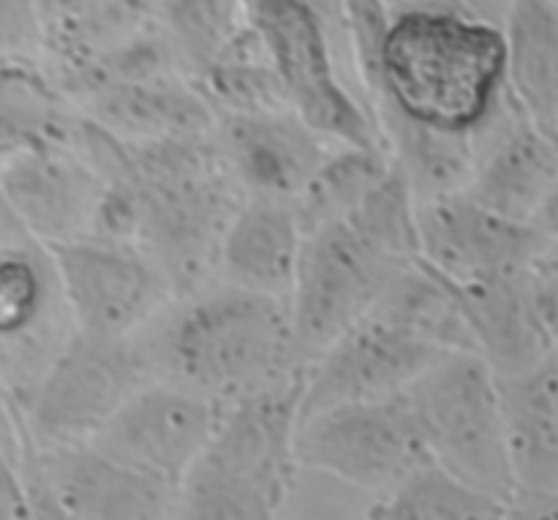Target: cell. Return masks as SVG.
Instances as JSON below:
<instances>
[{
  "mask_svg": "<svg viewBox=\"0 0 558 520\" xmlns=\"http://www.w3.org/2000/svg\"><path fill=\"white\" fill-rule=\"evenodd\" d=\"M36 27H38V22H36V11H33L31 0H3L5 47L31 41Z\"/></svg>",
  "mask_w": 558,
  "mask_h": 520,
  "instance_id": "4dcf8cb0",
  "label": "cell"
},
{
  "mask_svg": "<svg viewBox=\"0 0 558 520\" xmlns=\"http://www.w3.org/2000/svg\"><path fill=\"white\" fill-rule=\"evenodd\" d=\"M294 458L298 467L379 496L434 467L407 392L303 420L294 436Z\"/></svg>",
  "mask_w": 558,
  "mask_h": 520,
  "instance_id": "52a82bcc",
  "label": "cell"
},
{
  "mask_svg": "<svg viewBox=\"0 0 558 520\" xmlns=\"http://www.w3.org/2000/svg\"><path fill=\"white\" fill-rule=\"evenodd\" d=\"M529 289L532 300L537 305V314L543 319L545 330L550 332L554 343L558 347V249L545 245L543 254L529 270Z\"/></svg>",
  "mask_w": 558,
  "mask_h": 520,
  "instance_id": "f1b7e54d",
  "label": "cell"
},
{
  "mask_svg": "<svg viewBox=\"0 0 558 520\" xmlns=\"http://www.w3.org/2000/svg\"><path fill=\"white\" fill-rule=\"evenodd\" d=\"M556 354H558V347H556Z\"/></svg>",
  "mask_w": 558,
  "mask_h": 520,
  "instance_id": "e575fe53",
  "label": "cell"
},
{
  "mask_svg": "<svg viewBox=\"0 0 558 520\" xmlns=\"http://www.w3.org/2000/svg\"><path fill=\"white\" fill-rule=\"evenodd\" d=\"M407 396L436 467L496 499H515L499 376L480 354H447Z\"/></svg>",
  "mask_w": 558,
  "mask_h": 520,
  "instance_id": "8992f818",
  "label": "cell"
},
{
  "mask_svg": "<svg viewBox=\"0 0 558 520\" xmlns=\"http://www.w3.org/2000/svg\"><path fill=\"white\" fill-rule=\"evenodd\" d=\"M545 245L537 223L499 216L466 191L420 202V256L456 287L526 276Z\"/></svg>",
  "mask_w": 558,
  "mask_h": 520,
  "instance_id": "7c38bea8",
  "label": "cell"
},
{
  "mask_svg": "<svg viewBox=\"0 0 558 520\" xmlns=\"http://www.w3.org/2000/svg\"><path fill=\"white\" fill-rule=\"evenodd\" d=\"M223 414L227 407L191 387L169 379L150 382L109 420L90 445L114 461L156 474L180 488L210 447Z\"/></svg>",
  "mask_w": 558,
  "mask_h": 520,
  "instance_id": "8fae6325",
  "label": "cell"
},
{
  "mask_svg": "<svg viewBox=\"0 0 558 520\" xmlns=\"http://www.w3.org/2000/svg\"><path fill=\"white\" fill-rule=\"evenodd\" d=\"M456 287V283H452ZM477 354L499 379L523 374L556 352L529 289V273L505 281L456 287Z\"/></svg>",
  "mask_w": 558,
  "mask_h": 520,
  "instance_id": "ffe728a7",
  "label": "cell"
},
{
  "mask_svg": "<svg viewBox=\"0 0 558 520\" xmlns=\"http://www.w3.org/2000/svg\"><path fill=\"white\" fill-rule=\"evenodd\" d=\"M499 387L518 491H558V354Z\"/></svg>",
  "mask_w": 558,
  "mask_h": 520,
  "instance_id": "44dd1931",
  "label": "cell"
},
{
  "mask_svg": "<svg viewBox=\"0 0 558 520\" xmlns=\"http://www.w3.org/2000/svg\"><path fill=\"white\" fill-rule=\"evenodd\" d=\"M216 142L245 199L289 205L332 153L294 112L218 114Z\"/></svg>",
  "mask_w": 558,
  "mask_h": 520,
  "instance_id": "9a60e30c",
  "label": "cell"
},
{
  "mask_svg": "<svg viewBox=\"0 0 558 520\" xmlns=\"http://www.w3.org/2000/svg\"><path fill=\"white\" fill-rule=\"evenodd\" d=\"M150 349L134 338L74 332L44 374L9 398V412L38 450L90 445L109 420L150 382Z\"/></svg>",
  "mask_w": 558,
  "mask_h": 520,
  "instance_id": "5b68a950",
  "label": "cell"
},
{
  "mask_svg": "<svg viewBox=\"0 0 558 520\" xmlns=\"http://www.w3.org/2000/svg\"><path fill=\"white\" fill-rule=\"evenodd\" d=\"M54 305L65 309L54 259L44 243L25 232L3 213V256H0V336L3 363L9 379L16 368H25V382L9 398H20L52 358L44 354L47 343L54 354L63 347L52 343Z\"/></svg>",
  "mask_w": 558,
  "mask_h": 520,
  "instance_id": "2e32d148",
  "label": "cell"
},
{
  "mask_svg": "<svg viewBox=\"0 0 558 520\" xmlns=\"http://www.w3.org/2000/svg\"><path fill=\"white\" fill-rule=\"evenodd\" d=\"M3 213L44 245L93 238L104 180L74 145L3 153Z\"/></svg>",
  "mask_w": 558,
  "mask_h": 520,
  "instance_id": "5bb4252c",
  "label": "cell"
},
{
  "mask_svg": "<svg viewBox=\"0 0 558 520\" xmlns=\"http://www.w3.org/2000/svg\"><path fill=\"white\" fill-rule=\"evenodd\" d=\"M9 423L14 425L16 431V452L11 456L16 458V467H20L22 477H25L27 491H31V501H33V516L36 520H71L65 516V510L60 507V501L54 499L52 488H49L47 477H44L41 467H38V456H36V445L27 436V431L22 428L20 420L9 412Z\"/></svg>",
  "mask_w": 558,
  "mask_h": 520,
  "instance_id": "83f0119b",
  "label": "cell"
},
{
  "mask_svg": "<svg viewBox=\"0 0 558 520\" xmlns=\"http://www.w3.org/2000/svg\"><path fill=\"white\" fill-rule=\"evenodd\" d=\"M480 22H488L496 25L499 20H510L512 9H515L518 0H461Z\"/></svg>",
  "mask_w": 558,
  "mask_h": 520,
  "instance_id": "1f68e13d",
  "label": "cell"
},
{
  "mask_svg": "<svg viewBox=\"0 0 558 520\" xmlns=\"http://www.w3.org/2000/svg\"><path fill=\"white\" fill-rule=\"evenodd\" d=\"M556 185L558 147L518 112L488 150H477L466 194L499 216L534 223Z\"/></svg>",
  "mask_w": 558,
  "mask_h": 520,
  "instance_id": "d6986e66",
  "label": "cell"
},
{
  "mask_svg": "<svg viewBox=\"0 0 558 520\" xmlns=\"http://www.w3.org/2000/svg\"><path fill=\"white\" fill-rule=\"evenodd\" d=\"M441 358L447 352L368 314L305 368L300 423L349 403L401 396Z\"/></svg>",
  "mask_w": 558,
  "mask_h": 520,
  "instance_id": "4fadbf2b",
  "label": "cell"
},
{
  "mask_svg": "<svg viewBox=\"0 0 558 520\" xmlns=\"http://www.w3.org/2000/svg\"><path fill=\"white\" fill-rule=\"evenodd\" d=\"M505 520H558V491L521 488L507 501Z\"/></svg>",
  "mask_w": 558,
  "mask_h": 520,
  "instance_id": "f546056e",
  "label": "cell"
},
{
  "mask_svg": "<svg viewBox=\"0 0 558 520\" xmlns=\"http://www.w3.org/2000/svg\"><path fill=\"white\" fill-rule=\"evenodd\" d=\"M150 358L169 382L227 409L305 374L289 300L229 283L185 298L158 332Z\"/></svg>",
  "mask_w": 558,
  "mask_h": 520,
  "instance_id": "7a4b0ae2",
  "label": "cell"
},
{
  "mask_svg": "<svg viewBox=\"0 0 558 520\" xmlns=\"http://www.w3.org/2000/svg\"><path fill=\"white\" fill-rule=\"evenodd\" d=\"M140 194V245L163 270L174 298L202 292L245 194L216 136L125 142Z\"/></svg>",
  "mask_w": 558,
  "mask_h": 520,
  "instance_id": "3957f363",
  "label": "cell"
},
{
  "mask_svg": "<svg viewBox=\"0 0 558 520\" xmlns=\"http://www.w3.org/2000/svg\"><path fill=\"white\" fill-rule=\"evenodd\" d=\"M371 316H379L439 352L477 354L461 294L423 256L392 273Z\"/></svg>",
  "mask_w": 558,
  "mask_h": 520,
  "instance_id": "603a6c76",
  "label": "cell"
},
{
  "mask_svg": "<svg viewBox=\"0 0 558 520\" xmlns=\"http://www.w3.org/2000/svg\"><path fill=\"white\" fill-rule=\"evenodd\" d=\"M401 265L407 262L387 256L349 221L330 223L305 238L289 298L294 341L305 368L374 311L381 289Z\"/></svg>",
  "mask_w": 558,
  "mask_h": 520,
  "instance_id": "ba28073f",
  "label": "cell"
},
{
  "mask_svg": "<svg viewBox=\"0 0 558 520\" xmlns=\"http://www.w3.org/2000/svg\"><path fill=\"white\" fill-rule=\"evenodd\" d=\"M550 3H554V5H558V0H550Z\"/></svg>",
  "mask_w": 558,
  "mask_h": 520,
  "instance_id": "836d02e7",
  "label": "cell"
},
{
  "mask_svg": "<svg viewBox=\"0 0 558 520\" xmlns=\"http://www.w3.org/2000/svg\"><path fill=\"white\" fill-rule=\"evenodd\" d=\"M267 60L276 69L289 107L325 140L343 147L387 150L374 118L354 104L332 69L330 49L305 0H243Z\"/></svg>",
  "mask_w": 558,
  "mask_h": 520,
  "instance_id": "9c48e42d",
  "label": "cell"
},
{
  "mask_svg": "<svg viewBox=\"0 0 558 520\" xmlns=\"http://www.w3.org/2000/svg\"><path fill=\"white\" fill-rule=\"evenodd\" d=\"M238 0H167L169 36L196 71L205 74L232 47Z\"/></svg>",
  "mask_w": 558,
  "mask_h": 520,
  "instance_id": "4316f807",
  "label": "cell"
},
{
  "mask_svg": "<svg viewBox=\"0 0 558 520\" xmlns=\"http://www.w3.org/2000/svg\"><path fill=\"white\" fill-rule=\"evenodd\" d=\"M507 76L523 118L558 147V11L518 0L507 20Z\"/></svg>",
  "mask_w": 558,
  "mask_h": 520,
  "instance_id": "cb8c5ba5",
  "label": "cell"
},
{
  "mask_svg": "<svg viewBox=\"0 0 558 520\" xmlns=\"http://www.w3.org/2000/svg\"><path fill=\"white\" fill-rule=\"evenodd\" d=\"M87 118L123 142H156L172 136H207L218 118L196 93L167 80L114 82L85 90Z\"/></svg>",
  "mask_w": 558,
  "mask_h": 520,
  "instance_id": "7402d4cb",
  "label": "cell"
},
{
  "mask_svg": "<svg viewBox=\"0 0 558 520\" xmlns=\"http://www.w3.org/2000/svg\"><path fill=\"white\" fill-rule=\"evenodd\" d=\"M303 245L305 232L294 205L245 199L221 240L218 276L229 287L289 300L298 281Z\"/></svg>",
  "mask_w": 558,
  "mask_h": 520,
  "instance_id": "ac0fdd59",
  "label": "cell"
},
{
  "mask_svg": "<svg viewBox=\"0 0 558 520\" xmlns=\"http://www.w3.org/2000/svg\"><path fill=\"white\" fill-rule=\"evenodd\" d=\"M505 76L507 36L496 25L447 11H403L390 22L368 85L381 140L398 125L474 140Z\"/></svg>",
  "mask_w": 558,
  "mask_h": 520,
  "instance_id": "6da1fadb",
  "label": "cell"
},
{
  "mask_svg": "<svg viewBox=\"0 0 558 520\" xmlns=\"http://www.w3.org/2000/svg\"><path fill=\"white\" fill-rule=\"evenodd\" d=\"M47 249L76 332L134 338V332L174 298L161 267L131 243L82 238Z\"/></svg>",
  "mask_w": 558,
  "mask_h": 520,
  "instance_id": "30bf717a",
  "label": "cell"
},
{
  "mask_svg": "<svg viewBox=\"0 0 558 520\" xmlns=\"http://www.w3.org/2000/svg\"><path fill=\"white\" fill-rule=\"evenodd\" d=\"M303 379L229 407L180 483L174 520H276L294 483Z\"/></svg>",
  "mask_w": 558,
  "mask_h": 520,
  "instance_id": "277c9868",
  "label": "cell"
},
{
  "mask_svg": "<svg viewBox=\"0 0 558 520\" xmlns=\"http://www.w3.org/2000/svg\"><path fill=\"white\" fill-rule=\"evenodd\" d=\"M38 467L71 520H174L178 485L93 445L38 450Z\"/></svg>",
  "mask_w": 558,
  "mask_h": 520,
  "instance_id": "e0dca14e",
  "label": "cell"
},
{
  "mask_svg": "<svg viewBox=\"0 0 558 520\" xmlns=\"http://www.w3.org/2000/svg\"><path fill=\"white\" fill-rule=\"evenodd\" d=\"M534 223H537L539 232L545 234V240L558 249V185H556L554 194L548 196V202L543 205V210H539L537 221Z\"/></svg>",
  "mask_w": 558,
  "mask_h": 520,
  "instance_id": "d6a6232c",
  "label": "cell"
},
{
  "mask_svg": "<svg viewBox=\"0 0 558 520\" xmlns=\"http://www.w3.org/2000/svg\"><path fill=\"white\" fill-rule=\"evenodd\" d=\"M507 501L434 467L381 494L365 520H505Z\"/></svg>",
  "mask_w": 558,
  "mask_h": 520,
  "instance_id": "484cf974",
  "label": "cell"
},
{
  "mask_svg": "<svg viewBox=\"0 0 558 520\" xmlns=\"http://www.w3.org/2000/svg\"><path fill=\"white\" fill-rule=\"evenodd\" d=\"M392 169V156L379 147H341L327 156L303 194L294 199L305 238L343 221Z\"/></svg>",
  "mask_w": 558,
  "mask_h": 520,
  "instance_id": "d4e9b609",
  "label": "cell"
}]
</instances>
